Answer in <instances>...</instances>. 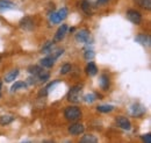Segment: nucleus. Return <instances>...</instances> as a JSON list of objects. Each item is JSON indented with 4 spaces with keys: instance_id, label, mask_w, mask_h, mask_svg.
Wrapping results in <instances>:
<instances>
[{
    "instance_id": "1",
    "label": "nucleus",
    "mask_w": 151,
    "mask_h": 143,
    "mask_svg": "<svg viewBox=\"0 0 151 143\" xmlns=\"http://www.w3.org/2000/svg\"><path fill=\"white\" fill-rule=\"evenodd\" d=\"M64 116L66 120L69 121H77L81 118V110L76 106H70V107L65 108L64 112Z\"/></svg>"
},
{
    "instance_id": "2",
    "label": "nucleus",
    "mask_w": 151,
    "mask_h": 143,
    "mask_svg": "<svg viewBox=\"0 0 151 143\" xmlns=\"http://www.w3.org/2000/svg\"><path fill=\"white\" fill-rule=\"evenodd\" d=\"M81 89L83 86L81 85H75L73 87H71L69 93H68V100L71 101V103H79L80 101V93H81Z\"/></svg>"
},
{
    "instance_id": "3",
    "label": "nucleus",
    "mask_w": 151,
    "mask_h": 143,
    "mask_svg": "<svg viewBox=\"0 0 151 143\" xmlns=\"http://www.w3.org/2000/svg\"><path fill=\"white\" fill-rule=\"evenodd\" d=\"M68 8H65V7H63L62 9H59L58 12L56 13H52L51 15H50V21L52 22V23H59V22H62L64 19L68 17Z\"/></svg>"
},
{
    "instance_id": "4",
    "label": "nucleus",
    "mask_w": 151,
    "mask_h": 143,
    "mask_svg": "<svg viewBox=\"0 0 151 143\" xmlns=\"http://www.w3.org/2000/svg\"><path fill=\"white\" fill-rule=\"evenodd\" d=\"M127 18L128 20L132 22L134 25H139L141 21H142V15L138 11H135V9H129L127 12Z\"/></svg>"
},
{
    "instance_id": "5",
    "label": "nucleus",
    "mask_w": 151,
    "mask_h": 143,
    "mask_svg": "<svg viewBox=\"0 0 151 143\" xmlns=\"http://www.w3.org/2000/svg\"><path fill=\"white\" fill-rule=\"evenodd\" d=\"M20 27L24 30H33L35 25H34V21L30 17H24L20 20Z\"/></svg>"
},
{
    "instance_id": "6",
    "label": "nucleus",
    "mask_w": 151,
    "mask_h": 143,
    "mask_svg": "<svg viewBox=\"0 0 151 143\" xmlns=\"http://www.w3.org/2000/svg\"><path fill=\"white\" fill-rule=\"evenodd\" d=\"M116 124L120 128H122L124 130H130V128H132V124H130L129 119H127L126 116H117Z\"/></svg>"
},
{
    "instance_id": "7",
    "label": "nucleus",
    "mask_w": 151,
    "mask_h": 143,
    "mask_svg": "<svg viewBox=\"0 0 151 143\" xmlns=\"http://www.w3.org/2000/svg\"><path fill=\"white\" fill-rule=\"evenodd\" d=\"M84 130H85V127L81 124H73L69 127V133L71 135H80L84 133Z\"/></svg>"
},
{
    "instance_id": "8",
    "label": "nucleus",
    "mask_w": 151,
    "mask_h": 143,
    "mask_svg": "<svg viewBox=\"0 0 151 143\" xmlns=\"http://www.w3.org/2000/svg\"><path fill=\"white\" fill-rule=\"evenodd\" d=\"M76 40L78 42H83V43H87L90 40V30L87 29H81L77 35H76Z\"/></svg>"
},
{
    "instance_id": "9",
    "label": "nucleus",
    "mask_w": 151,
    "mask_h": 143,
    "mask_svg": "<svg viewBox=\"0 0 151 143\" xmlns=\"http://www.w3.org/2000/svg\"><path fill=\"white\" fill-rule=\"evenodd\" d=\"M66 30H68V26H66V25H62V26L58 28V30H57L56 35H55V38H54V41H55V42L62 41V40L65 37Z\"/></svg>"
},
{
    "instance_id": "10",
    "label": "nucleus",
    "mask_w": 151,
    "mask_h": 143,
    "mask_svg": "<svg viewBox=\"0 0 151 143\" xmlns=\"http://www.w3.org/2000/svg\"><path fill=\"white\" fill-rule=\"evenodd\" d=\"M99 84H100V87H101V89L107 91V90L109 89V78H108V76H107V74H101V76H100V82H99Z\"/></svg>"
},
{
    "instance_id": "11",
    "label": "nucleus",
    "mask_w": 151,
    "mask_h": 143,
    "mask_svg": "<svg viewBox=\"0 0 151 143\" xmlns=\"http://www.w3.org/2000/svg\"><path fill=\"white\" fill-rule=\"evenodd\" d=\"M15 5L9 1V0H0V9L2 11H8V9H14Z\"/></svg>"
},
{
    "instance_id": "12",
    "label": "nucleus",
    "mask_w": 151,
    "mask_h": 143,
    "mask_svg": "<svg viewBox=\"0 0 151 143\" xmlns=\"http://www.w3.org/2000/svg\"><path fill=\"white\" fill-rule=\"evenodd\" d=\"M145 113V108L141 105H134L132 108V114L134 116H141Z\"/></svg>"
},
{
    "instance_id": "13",
    "label": "nucleus",
    "mask_w": 151,
    "mask_h": 143,
    "mask_svg": "<svg viewBox=\"0 0 151 143\" xmlns=\"http://www.w3.org/2000/svg\"><path fill=\"white\" fill-rule=\"evenodd\" d=\"M137 42H139L141 44H143V46H150V36L149 35H145V34H139V35L137 36L136 38H135Z\"/></svg>"
},
{
    "instance_id": "14",
    "label": "nucleus",
    "mask_w": 151,
    "mask_h": 143,
    "mask_svg": "<svg viewBox=\"0 0 151 143\" xmlns=\"http://www.w3.org/2000/svg\"><path fill=\"white\" fill-rule=\"evenodd\" d=\"M40 63H41V65L43 68H52L54 64H55V59L52 57H45V58L41 59Z\"/></svg>"
},
{
    "instance_id": "15",
    "label": "nucleus",
    "mask_w": 151,
    "mask_h": 143,
    "mask_svg": "<svg viewBox=\"0 0 151 143\" xmlns=\"http://www.w3.org/2000/svg\"><path fill=\"white\" fill-rule=\"evenodd\" d=\"M86 73L88 76H95L98 73V68H96V65H95L93 62H90L87 64V66H86Z\"/></svg>"
},
{
    "instance_id": "16",
    "label": "nucleus",
    "mask_w": 151,
    "mask_h": 143,
    "mask_svg": "<svg viewBox=\"0 0 151 143\" xmlns=\"http://www.w3.org/2000/svg\"><path fill=\"white\" fill-rule=\"evenodd\" d=\"M19 76V70L18 69H15V70H13V71H11L6 77H5V82L6 83H12L13 80H15L17 79V77Z\"/></svg>"
},
{
    "instance_id": "17",
    "label": "nucleus",
    "mask_w": 151,
    "mask_h": 143,
    "mask_svg": "<svg viewBox=\"0 0 151 143\" xmlns=\"http://www.w3.org/2000/svg\"><path fill=\"white\" fill-rule=\"evenodd\" d=\"M14 116L13 115H2L0 116V125L1 126H6V125H9L14 121Z\"/></svg>"
},
{
    "instance_id": "18",
    "label": "nucleus",
    "mask_w": 151,
    "mask_h": 143,
    "mask_svg": "<svg viewBox=\"0 0 151 143\" xmlns=\"http://www.w3.org/2000/svg\"><path fill=\"white\" fill-rule=\"evenodd\" d=\"M80 142L81 143H96L98 142V139L95 137L94 135H84L81 139H80Z\"/></svg>"
},
{
    "instance_id": "19",
    "label": "nucleus",
    "mask_w": 151,
    "mask_h": 143,
    "mask_svg": "<svg viewBox=\"0 0 151 143\" xmlns=\"http://www.w3.org/2000/svg\"><path fill=\"white\" fill-rule=\"evenodd\" d=\"M36 77H37V78L40 79V80H42V82H47V80L49 79L50 74H49V72H48V71H45V70L41 69V70H40V71L37 72Z\"/></svg>"
},
{
    "instance_id": "20",
    "label": "nucleus",
    "mask_w": 151,
    "mask_h": 143,
    "mask_svg": "<svg viewBox=\"0 0 151 143\" xmlns=\"http://www.w3.org/2000/svg\"><path fill=\"white\" fill-rule=\"evenodd\" d=\"M81 9H83L86 14H88V15H90V14L92 13L90 1H87V0H83V1H81Z\"/></svg>"
},
{
    "instance_id": "21",
    "label": "nucleus",
    "mask_w": 151,
    "mask_h": 143,
    "mask_svg": "<svg viewBox=\"0 0 151 143\" xmlns=\"http://www.w3.org/2000/svg\"><path fill=\"white\" fill-rule=\"evenodd\" d=\"M96 109L101 113H109L114 109V106H112V105H100L96 107Z\"/></svg>"
},
{
    "instance_id": "22",
    "label": "nucleus",
    "mask_w": 151,
    "mask_h": 143,
    "mask_svg": "<svg viewBox=\"0 0 151 143\" xmlns=\"http://www.w3.org/2000/svg\"><path fill=\"white\" fill-rule=\"evenodd\" d=\"M136 4H138L141 7L145 8V9H150L151 8V0H135Z\"/></svg>"
},
{
    "instance_id": "23",
    "label": "nucleus",
    "mask_w": 151,
    "mask_h": 143,
    "mask_svg": "<svg viewBox=\"0 0 151 143\" xmlns=\"http://www.w3.org/2000/svg\"><path fill=\"white\" fill-rule=\"evenodd\" d=\"M24 87H27V83H24V82H17L13 86H12V92H14V91H17V90L19 89H24Z\"/></svg>"
},
{
    "instance_id": "24",
    "label": "nucleus",
    "mask_w": 151,
    "mask_h": 143,
    "mask_svg": "<svg viewBox=\"0 0 151 143\" xmlns=\"http://www.w3.org/2000/svg\"><path fill=\"white\" fill-rule=\"evenodd\" d=\"M71 69H72L71 64H69V63L64 64V65L60 68V74H66V73H69V72L71 71Z\"/></svg>"
},
{
    "instance_id": "25",
    "label": "nucleus",
    "mask_w": 151,
    "mask_h": 143,
    "mask_svg": "<svg viewBox=\"0 0 151 143\" xmlns=\"http://www.w3.org/2000/svg\"><path fill=\"white\" fill-rule=\"evenodd\" d=\"M42 68H40V66H37V65H33V66H30L29 69H28V71H29V73H32L33 76H36L37 74V72L41 70Z\"/></svg>"
},
{
    "instance_id": "26",
    "label": "nucleus",
    "mask_w": 151,
    "mask_h": 143,
    "mask_svg": "<svg viewBox=\"0 0 151 143\" xmlns=\"http://www.w3.org/2000/svg\"><path fill=\"white\" fill-rule=\"evenodd\" d=\"M94 51L93 50H86L85 51V54H84V57L86 58V59H93L94 58Z\"/></svg>"
},
{
    "instance_id": "27",
    "label": "nucleus",
    "mask_w": 151,
    "mask_h": 143,
    "mask_svg": "<svg viewBox=\"0 0 151 143\" xmlns=\"http://www.w3.org/2000/svg\"><path fill=\"white\" fill-rule=\"evenodd\" d=\"M84 99H85L86 103H93V101L95 100V94H93V93H91V94H86V95L84 97Z\"/></svg>"
},
{
    "instance_id": "28",
    "label": "nucleus",
    "mask_w": 151,
    "mask_h": 143,
    "mask_svg": "<svg viewBox=\"0 0 151 143\" xmlns=\"http://www.w3.org/2000/svg\"><path fill=\"white\" fill-rule=\"evenodd\" d=\"M141 139H142V141L145 143H151V135L150 134H144V135H142L141 136Z\"/></svg>"
},
{
    "instance_id": "29",
    "label": "nucleus",
    "mask_w": 151,
    "mask_h": 143,
    "mask_svg": "<svg viewBox=\"0 0 151 143\" xmlns=\"http://www.w3.org/2000/svg\"><path fill=\"white\" fill-rule=\"evenodd\" d=\"M109 0H98V4H100V5H104V4H107Z\"/></svg>"
},
{
    "instance_id": "30",
    "label": "nucleus",
    "mask_w": 151,
    "mask_h": 143,
    "mask_svg": "<svg viewBox=\"0 0 151 143\" xmlns=\"http://www.w3.org/2000/svg\"><path fill=\"white\" fill-rule=\"evenodd\" d=\"M0 98H1V82H0Z\"/></svg>"
}]
</instances>
